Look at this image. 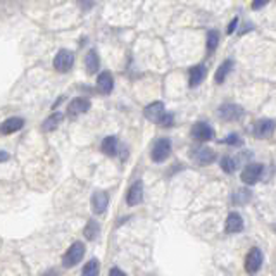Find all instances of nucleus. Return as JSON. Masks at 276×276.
Instances as JSON below:
<instances>
[{
	"instance_id": "39448f33",
	"label": "nucleus",
	"mask_w": 276,
	"mask_h": 276,
	"mask_svg": "<svg viewBox=\"0 0 276 276\" xmlns=\"http://www.w3.org/2000/svg\"><path fill=\"white\" fill-rule=\"evenodd\" d=\"M190 157H192V161L197 166H209V164H212L218 159V154H216V150H212L209 147H199L190 152Z\"/></svg>"
},
{
	"instance_id": "c756f323",
	"label": "nucleus",
	"mask_w": 276,
	"mask_h": 276,
	"mask_svg": "<svg viewBox=\"0 0 276 276\" xmlns=\"http://www.w3.org/2000/svg\"><path fill=\"white\" fill-rule=\"evenodd\" d=\"M239 23H240V21H239V18H233V19H231V21H230V24H228V35H231V33H233V31L235 30H237V26H239Z\"/></svg>"
},
{
	"instance_id": "f3484780",
	"label": "nucleus",
	"mask_w": 276,
	"mask_h": 276,
	"mask_svg": "<svg viewBox=\"0 0 276 276\" xmlns=\"http://www.w3.org/2000/svg\"><path fill=\"white\" fill-rule=\"evenodd\" d=\"M205 74H207V71H205V68L202 64H197V66H193V68H190V71H188V85L192 88L199 87V85L205 80Z\"/></svg>"
},
{
	"instance_id": "a878e982",
	"label": "nucleus",
	"mask_w": 276,
	"mask_h": 276,
	"mask_svg": "<svg viewBox=\"0 0 276 276\" xmlns=\"http://www.w3.org/2000/svg\"><path fill=\"white\" fill-rule=\"evenodd\" d=\"M220 164H221V169H223L224 173H228V174L235 173V171H237V166H239L237 159H235V157H230V155H224Z\"/></svg>"
},
{
	"instance_id": "473e14b6",
	"label": "nucleus",
	"mask_w": 276,
	"mask_h": 276,
	"mask_svg": "<svg viewBox=\"0 0 276 276\" xmlns=\"http://www.w3.org/2000/svg\"><path fill=\"white\" fill-rule=\"evenodd\" d=\"M42 276H59V271H57V269H47Z\"/></svg>"
},
{
	"instance_id": "9d476101",
	"label": "nucleus",
	"mask_w": 276,
	"mask_h": 276,
	"mask_svg": "<svg viewBox=\"0 0 276 276\" xmlns=\"http://www.w3.org/2000/svg\"><path fill=\"white\" fill-rule=\"evenodd\" d=\"M164 114H166V107H164V102H161V100L150 102L144 109V116L147 117L148 121L155 123V125H159L161 119L164 117Z\"/></svg>"
},
{
	"instance_id": "cd10ccee",
	"label": "nucleus",
	"mask_w": 276,
	"mask_h": 276,
	"mask_svg": "<svg viewBox=\"0 0 276 276\" xmlns=\"http://www.w3.org/2000/svg\"><path fill=\"white\" fill-rule=\"evenodd\" d=\"M173 121H174V116H173V112H166V114H164V117H163V119H161L159 126H163V128H169V126L173 125Z\"/></svg>"
},
{
	"instance_id": "f8f14e48",
	"label": "nucleus",
	"mask_w": 276,
	"mask_h": 276,
	"mask_svg": "<svg viewBox=\"0 0 276 276\" xmlns=\"http://www.w3.org/2000/svg\"><path fill=\"white\" fill-rule=\"evenodd\" d=\"M92 211L93 214H104L107 211V205H109V193L104 192V190H97L92 195Z\"/></svg>"
},
{
	"instance_id": "b1692460",
	"label": "nucleus",
	"mask_w": 276,
	"mask_h": 276,
	"mask_svg": "<svg viewBox=\"0 0 276 276\" xmlns=\"http://www.w3.org/2000/svg\"><path fill=\"white\" fill-rule=\"evenodd\" d=\"M98 275H100V262H98V259H90L83 266L81 276H98Z\"/></svg>"
},
{
	"instance_id": "ddd939ff",
	"label": "nucleus",
	"mask_w": 276,
	"mask_h": 276,
	"mask_svg": "<svg viewBox=\"0 0 276 276\" xmlns=\"http://www.w3.org/2000/svg\"><path fill=\"white\" fill-rule=\"evenodd\" d=\"M142 201H144V183H142V180H136V182L128 188V193H126V204H128L129 207H135V205H138Z\"/></svg>"
},
{
	"instance_id": "1a4fd4ad",
	"label": "nucleus",
	"mask_w": 276,
	"mask_h": 276,
	"mask_svg": "<svg viewBox=\"0 0 276 276\" xmlns=\"http://www.w3.org/2000/svg\"><path fill=\"white\" fill-rule=\"evenodd\" d=\"M276 123L273 119H259L252 125V133L256 138H269L275 133Z\"/></svg>"
},
{
	"instance_id": "5701e85b",
	"label": "nucleus",
	"mask_w": 276,
	"mask_h": 276,
	"mask_svg": "<svg viewBox=\"0 0 276 276\" xmlns=\"http://www.w3.org/2000/svg\"><path fill=\"white\" fill-rule=\"evenodd\" d=\"M252 199V192L249 188H240L239 192H235L231 195V202L233 205H245L249 204V201Z\"/></svg>"
},
{
	"instance_id": "4be33fe9",
	"label": "nucleus",
	"mask_w": 276,
	"mask_h": 276,
	"mask_svg": "<svg viewBox=\"0 0 276 276\" xmlns=\"http://www.w3.org/2000/svg\"><path fill=\"white\" fill-rule=\"evenodd\" d=\"M83 235H85V239L90 240V242L97 240L98 235H100V224H98L95 220H88V223L85 224V228H83Z\"/></svg>"
},
{
	"instance_id": "a211bd4d",
	"label": "nucleus",
	"mask_w": 276,
	"mask_h": 276,
	"mask_svg": "<svg viewBox=\"0 0 276 276\" xmlns=\"http://www.w3.org/2000/svg\"><path fill=\"white\" fill-rule=\"evenodd\" d=\"M100 150H102V154L109 155V157H114V155L117 154V150H119L117 136H114V135L106 136V138L102 140V144H100Z\"/></svg>"
},
{
	"instance_id": "423d86ee",
	"label": "nucleus",
	"mask_w": 276,
	"mask_h": 276,
	"mask_svg": "<svg viewBox=\"0 0 276 276\" xmlns=\"http://www.w3.org/2000/svg\"><path fill=\"white\" fill-rule=\"evenodd\" d=\"M218 116H220L223 121L235 123V121H240V119L245 116V110H243V107L237 106V104H223V106L218 109Z\"/></svg>"
},
{
	"instance_id": "aec40b11",
	"label": "nucleus",
	"mask_w": 276,
	"mask_h": 276,
	"mask_svg": "<svg viewBox=\"0 0 276 276\" xmlns=\"http://www.w3.org/2000/svg\"><path fill=\"white\" fill-rule=\"evenodd\" d=\"M85 68H87L88 74H95L100 68V59H98L97 50H88L85 55Z\"/></svg>"
},
{
	"instance_id": "7c9ffc66",
	"label": "nucleus",
	"mask_w": 276,
	"mask_h": 276,
	"mask_svg": "<svg viewBox=\"0 0 276 276\" xmlns=\"http://www.w3.org/2000/svg\"><path fill=\"white\" fill-rule=\"evenodd\" d=\"M109 276H126V273L123 271V269H119V268L114 266V268L109 269Z\"/></svg>"
},
{
	"instance_id": "0eeeda50",
	"label": "nucleus",
	"mask_w": 276,
	"mask_h": 276,
	"mask_svg": "<svg viewBox=\"0 0 276 276\" xmlns=\"http://www.w3.org/2000/svg\"><path fill=\"white\" fill-rule=\"evenodd\" d=\"M262 261H264L262 250L259 247H252L249 250V254L245 256V271L249 275H256L262 268Z\"/></svg>"
},
{
	"instance_id": "f704fd0d",
	"label": "nucleus",
	"mask_w": 276,
	"mask_h": 276,
	"mask_svg": "<svg viewBox=\"0 0 276 276\" xmlns=\"http://www.w3.org/2000/svg\"><path fill=\"white\" fill-rule=\"evenodd\" d=\"M273 230H275V233H276V224H275V226H273Z\"/></svg>"
},
{
	"instance_id": "9b49d317",
	"label": "nucleus",
	"mask_w": 276,
	"mask_h": 276,
	"mask_svg": "<svg viewBox=\"0 0 276 276\" xmlns=\"http://www.w3.org/2000/svg\"><path fill=\"white\" fill-rule=\"evenodd\" d=\"M92 107V102L85 97H74L68 106V116L69 117H78L81 114L88 112Z\"/></svg>"
},
{
	"instance_id": "6ab92c4d",
	"label": "nucleus",
	"mask_w": 276,
	"mask_h": 276,
	"mask_svg": "<svg viewBox=\"0 0 276 276\" xmlns=\"http://www.w3.org/2000/svg\"><path fill=\"white\" fill-rule=\"evenodd\" d=\"M62 119H64V114H62V112H54V114H50V116L47 117L45 121H43L42 129H43L45 133L55 131V129L59 128V126H61Z\"/></svg>"
},
{
	"instance_id": "72a5a7b5",
	"label": "nucleus",
	"mask_w": 276,
	"mask_h": 276,
	"mask_svg": "<svg viewBox=\"0 0 276 276\" xmlns=\"http://www.w3.org/2000/svg\"><path fill=\"white\" fill-rule=\"evenodd\" d=\"M81 5H83V9H90L93 5V0H81Z\"/></svg>"
},
{
	"instance_id": "412c9836",
	"label": "nucleus",
	"mask_w": 276,
	"mask_h": 276,
	"mask_svg": "<svg viewBox=\"0 0 276 276\" xmlns=\"http://www.w3.org/2000/svg\"><path fill=\"white\" fill-rule=\"evenodd\" d=\"M233 69V59H226V61L223 62V64L218 68V71H216L214 74V81L218 85H221L224 80L228 78V74H230V71Z\"/></svg>"
},
{
	"instance_id": "2eb2a0df",
	"label": "nucleus",
	"mask_w": 276,
	"mask_h": 276,
	"mask_svg": "<svg viewBox=\"0 0 276 276\" xmlns=\"http://www.w3.org/2000/svg\"><path fill=\"white\" fill-rule=\"evenodd\" d=\"M97 88L100 93L109 95L114 88V78L110 74V71H102L97 76Z\"/></svg>"
},
{
	"instance_id": "f03ea898",
	"label": "nucleus",
	"mask_w": 276,
	"mask_h": 276,
	"mask_svg": "<svg viewBox=\"0 0 276 276\" xmlns=\"http://www.w3.org/2000/svg\"><path fill=\"white\" fill-rule=\"evenodd\" d=\"M173 150V144H171L169 138H157L152 145V152H150V159L154 163L161 164L167 159Z\"/></svg>"
},
{
	"instance_id": "6e6552de",
	"label": "nucleus",
	"mask_w": 276,
	"mask_h": 276,
	"mask_svg": "<svg viewBox=\"0 0 276 276\" xmlns=\"http://www.w3.org/2000/svg\"><path fill=\"white\" fill-rule=\"evenodd\" d=\"M190 135H192V138H195V140H199V142H209L214 138V128H212L209 123L199 121L192 126Z\"/></svg>"
},
{
	"instance_id": "dca6fc26",
	"label": "nucleus",
	"mask_w": 276,
	"mask_h": 276,
	"mask_svg": "<svg viewBox=\"0 0 276 276\" xmlns=\"http://www.w3.org/2000/svg\"><path fill=\"white\" fill-rule=\"evenodd\" d=\"M23 126H24L23 117H9V119H5V121L0 125V133H2V135H12V133L23 129Z\"/></svg>"
},
{
	"instance_id": "4468645a",
	"label": "nucleus",
	"mask_w": 276,
	"mask_h": 276,
	"mask_svg": "<svg viewBox=\"0 0 276 276\" xmlns=\"http://www.w3.org/2000/svg\"><path fill=\"white\" fill-rule=\"evenodd\" d=\"M243 230V218L239 212H230L226 218V223H224V233L235 235L240 233Z\"/></svg>"
},
{
	"instance_id": "20e7f679",
	"label": "nucleus",
	"mask_w": 276,
	"mask_h": 276,
	"mask_svg": "<svg viewBox=\"0 0 276 276\" xmlns=\"http://www.w3.org/2000/svg\"><path fill=\"white\" fill-rule=\"evenodd\" d=\"M262 173H264V166L259 163H250L243 167L242 174H240V180H242L245 185H256V183L261 180Z\"/></svg>"
},
{
	"instance_id": "c85d7f7f",
	"label": "nucleus",
	"mask_w": 276,
	"mask_h": 276,
	"mask_svg": "<svg viewBox=\"0 0 276 276\" xmlns=\"http://www.w3.org/2000/svg\"><path fill=\"white\" fill-rule=\"evenodd\" d=\"M271 0H252V11H259V9L266 7V4H269Z\"/></svg>"
},
{
	"instance_id": "bb28decb",
	"label": "nucleus",
	"mask_w": 276,
	"mask_h": 276,
	"mask_svg": "<svg viewBox=\"0 0 276 276\" xmlns=\"http://www.w3.org/2000/svg\"><path fill=\"white\" fill-rule=\"evenodd\" d=\"M224 145H231V147H242L243 145V138L239 135V133H230L223 140Z\"/></svg>"
},
{
	"instance_id": "2f4dec72",
	"label": "nucleus",
	"mask_w": 276,
	"mask_h": 276,
	"mask_svg": "<svg viewBox=\"0 0 276 276\" xmlns=\"http://www.w3.org/2000/svg\"><path fill=\"white\" fill-rule=\"evenodd\" d=\"M9 157H11V155H9V152H5V150H0V163H7V161H9Z\"/></svg>"
},
{
	"instance_id": "f257e3e1",
	"label": "nucleus",
	"mask_w": 276,
	"mask_h": 276,
	"mask_svg": "<svg viewBox=\"0 0 276 276\" xmlns=\"http://www.w3.org/2000/svg\"><path fill=\"white\" fill-rule=\"evenodd\" d=\"M85 243L83 242H74L69 245V249L62 256V266L64 268H74L76 264H80L85 258Z\"/></svg>"
},
{
	"instance_id": "7ed1b4c3",
	"label": "nucleus",
	"mask_w": 276,
	"mask_h": 276,
	"mask_svg": "<svg viewBox=\"0 0 276 276\" xmlns=\"http://www.w3.org/2000/svg\"><path fill=\"white\" fill-rule=\"evenodd\" d=\"M74 64V54L68 49H61L54 57V69L59 73H69Z\"/></svg>"
},
{
	"instance_id": "393cba45",
	"label": "nucleus",
	"mask_w": 276,
	"mask_h": 276,
	"mask_svg": "<svg viewBox=\"0 0 276 276\" xmlns=\"http://www.w3.org/2000/svg\"><path fill=\"white\" fill-rule=\"evenodd\" d=\"M218 45H220V31L211 30L207 33V43H205V47H207V54H214L216 49H218Z\"/></svg>"
}]
</instances>
